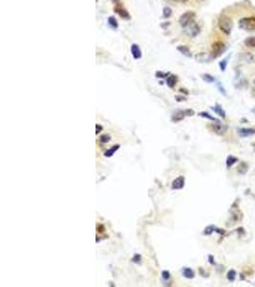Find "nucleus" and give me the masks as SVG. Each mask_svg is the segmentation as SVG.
<instances>
[{"label": "nucleus", "instance_id": "obj_1", "mask_svg": "<svg viewBox=\"0 0 255 287\" xmlns=\"http://www.w3.org/2000/svg\"><path fill=\"white\" fill-rule=\"evenodd\" d=\"M219 28L226 35H229L232 30V20L226 15H222L218 21Z\"/></svg>", "mask_w": 255, "mask_h": 287}, {"label": "nucleus", "instance_id": "obj_2", "mask_svg": "<svg viewBox=\"0 0 255 287\" xmlns=\"http://www.w3.org/2000/svg\"><path fill=\"white\" fill-rule=\"evenodd\" d=\"M194 18H195V13L191 12V11H188V12H185V14H182L181 15V18L179 19V23L182 28H186L191 22H193Z\"/></svg>", "mask_w": 255, "mask_h": 287}, {"label": "nucleus", "instance_id": "obj_3", "mask_svg": "<svg viewBox=\"0 0 255 287\" xmlns=\"http://www.w3.org/2000/svg\"><path fill=\"white\" fill-rule=\"evenodd\" d=\"M239 25L242 29L246 31H252L255 29V18H242L239 22Z\"/></svg>", "mask_w": 255, "mask_h": 287}, {"label": "nucleus", "instance_id": "obj_4", "mask_svg": "<svg viewBox=\"0 0 255 287\" xmlns=\"http://www.w3.org/2000/svg\"><path fill=\"white\" fill-rule=\"evenodd\" d=\"M225 51V44L222 41H217L212 45V53L213 57L217 58Z\"/></svg>", "mask_w": 255, "mask_h": 287}, {"label": "nucleus", "instance_id": "obj_5", "mask_svg": "<svg viewBox=\"0 0 255 287\" xmlns=\"http://www.w3.org/2000/svg\"><path fill=\"white\" fill-rule=\"evenodd\" d=\"M114 11L116 13H117L121 18H124V19H130V14H129V13L127 12V11L123 8V6H121V5L120 4V3H118L117 5H116V7H115V9H114Z\"/></svg>", "mask_w": 255, "mask_h": 287}, {"label": "nucleus", "instance_id": "obj_6", "mask_svg": "<svg viewBox=\"0 0 255 287\" xmlns=\"http://www.w3.org/2000/svg\"><path fill=\"white\" fill-rule=\"evenodd\" d=\"M186 29H187L186 31L187 33L190 37H196L199 33V32H200V28H199V26L194 21L191 22V23L186 27Z\"/></svg>", "mask_w": 255, "mask_h": 287}, {"label": "nucleus", "instance_id": "obj_7", "mask_svg": "<svg viewBox=\"0 0 255 287\" xmlns=\"http://www.w3.org/2000/svg\"><path fill=\"white\" fill-rule=\"evenodd\" d=\"M131 54L135 59H140L141 58L142 53H141V50L140 46H138V44L133 43L131 45Z\"/></svg>", "mask_w": 255, "mask_h": 287}, {"label": "nucleus", "instance_id": "obj_8", "mask_svg": "<svg viewBox=\"0 0 255 287\" xmlns=\"http://www.w3.org/2000/svg\"><path fill=\"white\" fill-rule=\"evenodd\" d=\"M185 179L184 176H179L178 178H176L174 181L172 182V189L173 190H181L185 187Z\"/></svg>", "mask_w": 255, "mask_h": 287}, {"label": "nucleus", "instance_id": "obj_9", "mask_svg": "<svg viewBox=\"0 0 255 287\" xmlns=\"http://www.w3.org/2000/svg\"><path fill=\"white\" fill-rule=\"evenodd\" d=\"M185 116L186 115L185 113V110H178V111H176L175 113H173L171 120H172V122H174V123H178L182 120H184V118Z\"/></svg>", "mask_w": 255, "mask_h": 287}, {"label": "nucleus", "instance_id": "obj_10", "mask_svg": "<svg viewBox=\"0 0 255 287\" xmlns=\"http://www.w3.org/2000/svg\"><path fill=\"white\" fill-rule=\"evenodd\" d=\"M177 50H178L181 54H182L184 56H186V57H188V58L192 57V54L190 52L189 48H188L187 46H185V45H181V46L177 47Z\"/></svg>", "mask_w": 255, "mask_h": 287}, {"label": "nucleus", "instance_id": "obj_11", "mask_svg": "<svg viewBox=\"0 0 255 287\" xmlns=\"http://www.w3.org/2000/svg\"><path fill=\"white\" fill-rule=\"evenodd\" d=\"M120 148V145L118 144V145H115L113 147H111L110 148H108L106 151L104 152V156L105 157H112L116 152H117V150Z\"/></svg>", "mask_w": 255, "mask_h": 287}, {"label": "nucleus", "instance_id": "obj_12", "mask_svg": "<svg viewBox=\"0 0 255 287\" xmlns=\"http://www.w3.org/2000/svg\"><path fill=\"white\" fill-rule=\"evenodd\" d=\"M255 131L251 128H240L239 130H238V133L241 137H247V136H250L252 135Z\"/></svg>", "mask_w": 255, "mask_h": 287}, {"label": "nucleus", "instance_id": "obj_13", "mask_svg": "<svg viewBox=\"0 0 255 287\" xmlns=\"http://www.w3.org/2000/svg\"><path fill=\"white\" fill-rule=\"evenodd\" d=\"M182 275H184V277L186 278V279H193L195 277V273L191 269V268H188V267H185L182 268Z\"/></svg>", "mask_w": 255, "mask_h": 287}, {"label": "nucleus", "instance_id": "obj_14", "mask_svg": "<svg viewBox=\"0 0 255 287\" xmlns=\"http://www.w3.org/2000/svg\"><path fill=\"white\" fill-rule=\"evenodd\" d=\"M177 81H178V78H177V76H175V75H169L167 80H166V83H167V85L170 88L174 87L175 84L177 83Z\"/></svg>", "mask_w": 255, "mask_h": 287}, {"label": "nucleus", "instance_id": "obj_15", "mask_svg": "<svg viewBox=\"0 0 255 287\" xmlns=\"http://www.w3.org/2000/svg\"><path fill=\"white\" fill-rule=\"evenodd\" d=\"M212 108V110L214 111V112H216L220 117H222V118H225V112L224 111V109L222 108V106L220 105V104H216L214 107H211Z\"/></svg>", "mask_w": 255, "mask_h": 287}, {"label": "nucleus", "instance_id": "obj_16", "mask_svg": "<svg viewBox=\"0 0 255 287\" xmlns=\"http://www.w3.org/2000/svg\"><path fill=\"white\" fill-rule=\"evenodd\" d=\"M108 24L113 28V29H118L119 27V23L118 20L115 16H109L108 18Z\"/></svg>", "mask_w": 255, "mask_h": 287}, {"label": "nucleus", "instance_id": "obj_17", "mask_svg": "<svg viewBox=\"0 0 255 287\" xmlns=\"http://www.w3.org/2000/svg\"><path fill=\"white\" fill-rule=\"evenodd\" d=\"M237 161H238V159L236 158V157L229 155L228 158H226V167H232L235 164V163H237Z\"/></svg>", "mask_w": 255, "mask_h": 287}, {"label": "nucleus", "instance_id": "obj_18", "mask_svg": "<svg viewBox=\"0 0 255 287\" xmlns=\"http://www.w3.org/2000/svg\"><path fill=\"white\" fill-rule=\"evenodd\" d=\"M246 46L250 47V48H255V37H247L245 40Z\"/></svg>", "mask_w": 255, "mask_h": 287}, {"label": "nucleus", "instance_id": "obj_19", "mask_svg": "<svg viewBox=\"0 0 255 287\" xmlns=\"http://www.w3.org/2000/svg\"><path fill=\"white\" fill-rule=\"evenodd\" d=\"M213 127H214L213 130L215 132H217L218 134H223L225 131V127H224L220 123H217V126L215 125V126H213Z\"/></svg>", "mask_w": 255, "mask_h": 287}, {"label": "nucleus", "instance_id": "obj_20", "mask_svg": "<svg viewBox=\"0 0 255 287\" xmlns=\"http://www.w3.org/2000/svg\"><path fill=\"white\" fill-rule=\"evenodd\" d=\"M171 14H172V10H171V8H169V7H164V8L163 9V18H170Z\"/></svg>", "mask_w": 255, "mask_h": 287}, {"label": "nucleus", "instance_id": "obj_21", "mask_svg": "<svg viewBox=\"0 0 255 287\" xmlns=\"http://www.w3.org/2000/svg\"><path fill=\"white\" fill-rule=\"evenodd\" d=\"M202 78L206 81V82H208V83H211V82H214L215 81V78L209 74H204L202 75Z\"/></svg>", "mask_w": 255, "mask_h": 287}, {"label": "nucleus", "instance_id": "obj_22", "mask_svg": "<svg viewBox=\"0 0 255 287\" xmlns=\"http://www.w3.org/2000/svg\"><path fill=\"white\" fill-rule=\"evenodd\" d=\"M199 115H200L201 117H203V118H206V119H208V120H210V121H214V122H219L218 120H216L214 117L210 116V114L207 113V112H201V113H199Z\"/></svg>", "mask_w": 255, "mask_h": 287}, {"label": "nucleus", "instance_id": "obj_23", "mask_svg": "<svg viewBox=\"0 0 255 287\" xmlns=\"http://www.w3.org/2000/svg\"><path fill=\"white\" fill-rule=\"evenodd\" d=\"M235 276H236L235 270H229L228 272V275H226V277H228V279L229 281H233L235 279Z\"/></svg>", "mask_w": 255, "mask_h": 287}, {"label": "nucleus", "instance_id": "obj_24", "mask_svg": "<svg viewBox=\"0 0 255 287\" xmlns=\"http://www.w3.org/2000/svg\"><path fill=\"white\" fill-rule=\"evenodd\" d=\"M110 140H111L110 135H107V134L101 135V136L99 137V142L102 143V144H106V143H108Z\"/></svg>", "mask_w": 255, "mask_h": 287}, {"label": "nucleus", "instance_id": "obj_25", "mask_svg": "<svg viewBox=\"0 0 255 287\" xmlns=\"http://www.w3.org/2000/svg\"><path fill=\"white\" fill-rule=\"evenodd\" d=\"M141 260V256L140 254H136L134 257H132V261L135 262V263H140Z\"/></svg>", "mask_w": 255, "mask_h": 287}, {"label": "nucleus", "instance_id": "obj_26", "mask_svg": "<svg viewBox=\"0 0 255 287\" xmlns=\"http://www.w3.org/2000/svg\"><path fill=\"white\" fill-rule=\"evenodd\" d=\"M170 74L169 73H163V72H162V71H158L157 73H156V77L157 78H165V77H168Z\"/></svg>", "mask_w": 255, "mask_h": 287}, {"label": "nucleus", "instance_id": "obj_27", "mask_svg": "<svg viewBox=\"0 0 255 287\" xmlns=\"http://www.w3.org/2000/svg\"><path fill=\"white\" fill-rule=\"evenodd\" d=\"M213 231H216V228L214 226H208L206 231H204V234H210Z\"/></svg>", "mask_w": 255, "mask_h": 287}, {"label": "nucleus", "instance_id": "obj_28", "mask_svg": "<svg viewBox=\"0 0 255 287\" xmlns=\"http://www.w3.org/2000/svg\"><path fill=\"white\" fill-rule=\"evenodd\" d=\"M162 278L164 279V280H167L170 279V273L168 271H163L162 272Z\"/></svg>", "mask_w": 255, "mask_h": 287}, {"label": "nucleus", "instance_id": "obj_29", "mask_svg": "<svg viewBox=\"0 0 255 287\" xmlns=\"http://www.w3.org/2000/svg\"><path fill=\"white\" fill-rule=\"evenodd\" d=\"M217 87H218V89L220 90V92H221L222 94H223V95H225V96L226 95V93H225V88H224L223 86H222L221 82H218V83H217Z\"/></svg>", "mask_w": 255, "mask_h": 287}, {"label": "nucleus", "instance_id": "obj_30", "mask_svg": "<svg viewBox=\"0 0 255 287\" xmlns=\"http://www.w3.org/2000/svg\"><path fill=\"white\" fill-rule=\"evenodd\" d=\"M225 66H226V59L221 61L220 62V67H221V70L222 71H225Z\"/></svg>", "mask_w": 255, "mask_h": 287}, {"label": "nucleus", "instance_id": "obj_31", "mask_svg": "<svg viewBox=\"0 0 255 287\" xmlns=\"http://www.w3.org/2000/svg\"><path fill=\"white\" fill-rule=\"evenodd\" d=\"M185 113L186 116H192V115H194V111L191 109H186V110H185Z\"/></svg>", "mask_w": 255, "mask_h": 287}, {"label": "nucleus", "instance_id": "obj_32", "mask_svg": "<svg viewBox=\"0 0 255 287\" xmlns=\"http://www.w3.org/2000/svg\"><path fill=\"white\" fill-rule=\"evenodd\" d=\"M96 128H97V130H96V134H98L99 132H101V131L102 130V126H101L97 125V126H96Z\"/></svg>", "mask_w": 255, "mask_h": 287}, {"label": "nucleus", "instance_id": "obj_33", "mask_svg": "<svg viewBox=\"0 0 255 287\" xmlns=\"http://www.w3.org/2000/svg\"><path fill=\"white\" fill-rule=\"evenodd\" d=\"M176 100H178V102H181V100H185V97H180V96H176Z\"/></svg>", "mask_w": 255, "mask_h": 287}, {"label": "nucleus", "instance_id": "obj_34", "mask_svg": "<svg viewBox=\"0 0 255 287\" xmlns=\"http://www.w3.org/2000/svg\"><path fill=\"white\" fill-rule=\"evenodd\" d=\"M208 260H209V262L211 263V264H214L215 262L213 261L214 260V258H213V257L212 256H208Z\"/></svg>", "mask_w": 255, "mask_h": 287}, {"label": "nucleus", "instance_id": "obj_35", "mask_svg": "<svg viewBox=\"0 0 255 287\" xmlns=\"http://www.w3.org/2000/svg\"><path fill=\"white\" fill-rule=\"evenodd\" d=\"M174 2H177V3H184V2H186L187 0H172Z\"/></svg>", "mask_w": 255, "mask_h": 287}, {"label": "nucleus", "instance_id": "obj_36", "mask_svg": "<svg viewBox=\"0 0 255 287\" xmlns=\"http://www.w3.org/2000/svg\"><path fill=\"white\" fill-rule=\"evenodd\" d=\"M112 1H113V2H117V3H118L119 0H112Z\"/></svg>", "mask_w": 255, "mask_h": 287}]
</instances>
